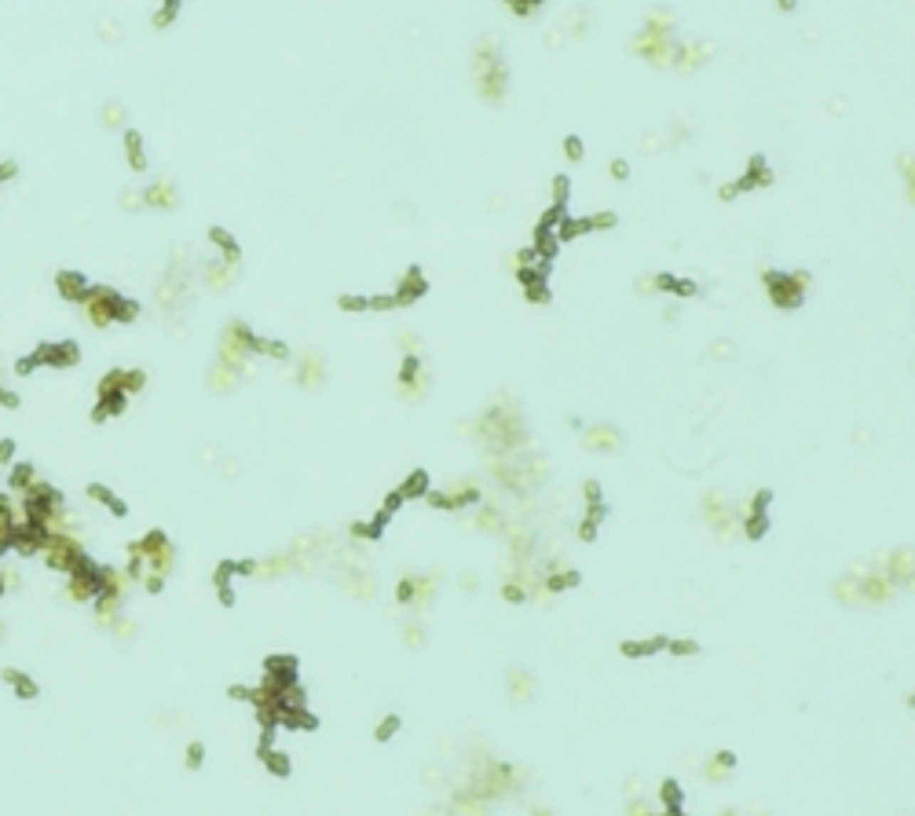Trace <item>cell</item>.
<instances>
[{"label": "cell", "mask_w": 915, "mask_h": 816, "mask_svg": "<svg viewBox=\"0 0 915 816\" xmlns=\"http://www.w3.org/2000/svg\"><path fill=\"white\" fill-rule=\"evenodd\" d=\"M612 176H615V180H626V176H630V165H626L623 158H619V161H612Z\"/></svg>", "instance_id": "31"}, {"label": "cell", "mask_w": 915, "mask_h": 816, "mask_svg": "<svg viewBox=\"0 0 915 816\" xmlns=\"http://www.w3.org/2000/svg\"><path fill=\"white\" fill-rule=\"evenodd\" d=\"M505 688H509V699H513L517 706H527L531 699L539 696V681H535V674L524 670V667H513L509 674H505Z\"/></svg>", "instance_id": "10"}, {"label": "cell", "mask_w": 915, "mask_h": 816, "mask_svg": "<svg viewBox=\"0 0 915 816\" xmlns=\"http://www.w3.org/2000/svg\"><path fill=\"white\" fill-rule=\"evenodd\" d=\"M187 758H191V761H187V765H191V769H198V765H201V743H191V751H187Z\"/></svg>", "instance_id": "32"}, {"label": "cell", "mask_w": 915, "mask_h": 816, "mask_svg": "<svg viewBox=\"0 0 915 816\" xmlns=\"http://www.w3.org/2000/svg\"><path fill=\"white\" fill-rule=\"evenodd\" d=\"M531 816H556V812H553V809H535Z\"/></svg>", "instance_id": "35"}, {"label": "cell", "mask_w": 915, "mask_h": 816, "mask_svg": "<svg viewBox=\"0 0 915 816\" xmlns=\"http://www.w3.org/2000/svg\"><path fill=\"white\" fill-rule=\"evenodd\" d=\"M399 725H403V718L399 714H388L385 721H377V728H374V739H381V743H385V739H392L396 732H399Z\"/></svg>", "instance_id": "24"}, {"label": "cell", "mask_w": 915, "mask_h": 816, "mask_svg": "<svg viewBox=\"0 0 915 816\" xmlns=\"http://www.w3.org/2000/svg\"><path fill=\"white\" fill-rule=\"evenodd\" d=\"M904 703H908V710H915V692H908V699H904Z\"/></svg>", "instance_id": "37"}, {"label": "cell", "mask_w": 915, "mask_h": 816, "mask_svg": "<svg viewBox=\"0 0 915 816\" xmlns=\"http://www.w3.org/2000/svg\"><path fill=\"white\" fill-rule=\"evenodd\" d=\"M619 428H612V425H590L586 432H582V447H586L590 454H615L619 450Z\"/></svg>", "instance_id": "11"}, {"label": "cell", "mask_w": 915, "mask_h": 816, "mask_svg": "<svg viewBox=\"0 0 915 816\" xmlns=\"http://www.w3.org/2000/svg\"><path fill=\"white\" fill-rule=\"evenodd\" d=\"M11 454H15V443H0V465H8Z\"/></svg>", "instance_id": "33"}, {"label": "cell", "mask_w": 915, "mask_h": 816, "mask_svg": "<svg viewBox=\"0 0 915 816\" xmlns=\"http://www.w3.org/2000/svg\"><path fill=\"white\" fill-rule=\"evenodd\" d=\"M425 388H428V377L421 370V355L406 351L399 363V392H403V399H418V396H425Z\"/></svg>", "instance_id": "6"}, {"label": "cell", "mask_w": 915, "mask_h": 816, "mask_svg": "<svg viewBox=\"0 0 915 816\" xmlns=\"http://www.w3.org/2000/svg\"><path fill=\"white\" fill-rule=\"evenodd\" d=\"M99 593H103V585H99V568L85 564L78 571L66 575V597L78 600V604H92Z\"/></svg>", "instance_id": "5"}, {"label": "cell", "mask_w": 915, "mask_h": 816, "mask_svg": "<svg viewBox=\"0 0 915 816\" xmlns=\"http://www.w3.org/2000/svg\"><path fill=\"white\" fill-rule=\"evenodd\" d=\"M92 611H95V622H99V626H110V630H114V622L121 619V597L99 593V597L92 600Z\"/></svg>", "instance_id": "15"}, {"label": "cell", "mask_w": 915, "mask_h": 816, "mask_svg": "<svg viewBox=\"0 0 915 816\" xmlns=\"http://www.w3.org/2000/svg\"><path fill=\"white\" fill-rule=\"evenodd\" d=\"M857 575V600L860 608H882L897 597V582L882 568H853Z\"/></svg>", "instance_id": "2"}, {"label": "cell", "mask_w": 915, "mask_h": 816, "mask_svg": "<svg viewBox=\"0 0 915 816\" xmlns=\"http://www.w3.org/2000/svg\"><path fill=\"white\" fill-rule=\"evenodd\" d=\"M582 578L575 568H549L542 575V593H564V590H575Z\"/></svg>", "instance_id": "14"}, {"label": "cell", "mask_w": 915, "mask_h": 816, "mask_svg": "<svg viewBox=\"0 0 915 816\" xmlns=\"http://www.w3.org/2000/svg\"><path fill=\"white\" fill-rule=\"evenodd\" d=\"M403 641L411 645V648H421V645H425V622H421V619H411V622H406V626H403Z\"/></svg>", "instance_id": "23"}, {"label": "cell", "mask_w": 915, "mask_h": 816, "mask_svg": "<svg viewBox=\"0 0 915 816\" xmlns=\"http://www.w3.org/2000/svg\"><path fill=\"white\" fill-rule=\"evenodd\" d=\"M337 308L341 312H370V297H341Z\"/></svg>", "instance_id": "26"}, {"label": "cell", "mask_w": 915, "mask_h": 816, "mask_svg": "<svg viewBox=\"0 0 915 816\" xmlns=\"http://www.w3.org/2000/svg\"><path fill=\"white\" fill-rule=\"evenodd\" d=\"M761 282L769 290V300L776 304L780 312H791L805 300V290H809V275L802 271H766L761 275Z\"/></svg>", "instance_id": "1"}, {"label": "cell", "mask_w": 915, "mask_h": 816, "mask_svg": "<svg viewBox=\"0 0 915 816\" xmlns=\"http://www.w3.org/2000/svg\"><path fill=\"white\" fill-rule=\"evenodd\" d=\"M88 494H92V498H95L99 505H107L110 513L125 516V502H121V498H117V494H114L110 487H103V483H92V487H88Z\"/></svg>", "instance_id": "19"}, {"label": "cell", "mask_w": 915, "mask_h": 816, "mask_svg": "<svg viewBox=\"0 0 915 816\" xmlns=\"http://www.w3.org/2000/svg\"><path fill=\"white\" fill-rule=\"evenodd\" d=\"M428 290V282H425V275L418 271V267H411L403 275V282H399V290H396V304L399 308H406V304H414L421 293Z\"/></svg>", "instance_id": "13"}, {"label": "cell", "mask_w": 915, "mask_h": 816, "mask_svg": "<svg viewBox=\"0 0 915 816\" xmlns=\"http://www.w3.org/2000/svg\"><path fill=\"white\" fill-rule=\"evenodd\" d=\"M55 282H59V290H63L66 300H85V297H88V282H85L81 275H73V271H63Z\"/></svg>", "instance_id": "17"}, {"label": "cell", "mask_w": 915, "mask_h": 816, "mask_svg": "<svg viewBox=\"0 0 915 816\" xmlns=\"http://www.w3.org/2000/svg\"><path fill=\"white\" fill-rule=\"evenodd\" d=\"M143 201H150V206H158V209H169V206H176V198H172V187H169L165 180L150 184V187L143 191Z\"/></svg>", "instance_id": "18"}, {"label": "cell", "mask_w": 915, "mask_h": 816, "mask_svg": "<svg viewBox=\"0 0 915 816\" xmlns=\"http://www.w3.org/2000/svg\"><path fill=\"white\" fill-rule=\"evenodd\" d=\"M736 765H740L736 751H714V754H710V761H703V776H707L710 783H721V780H729V776L736 773Z\"/></svg>", "instance_id": "12"}, {"label": "cell", "mask_w": 915, "mask_h": 816, "mask_svg": "<svg viewBox=\"0 0 915 816\" xmlns=\"http://www.w3.org/2000/svg\"><path fill=\"white\" fill-rule=\"evenodd\" d=\"M322 377H326V366H322L319 355H304V363H300V381H304V385L312 388V385H319Z\"/></svg>", "instance_id": "20"}, {"label": "cell", "mask_w": 915, "mask_h": 816, "mask_svg": "<svg viewBox=\"0 0 915 816\" xmlns=\"http://www.w3.org/2000/svg\"><path fill=\"white\" fill-rule=\"evenodd\" d=\"M425 498L436 505V509L458 513V509H469V505L480 502V487H476V483H469V479H462V483H454V487H447V491H428Z\"/></svg>", "instance_id": "4"}, {"label": "cell", "mask_w": 915, "mask_h": 816, "mask_svg": "<svg viewBox=\"0 0 915 816\" xmlns=\"http://www.w3.org/2000/svg\"><path fill=\"white\" fill-rule=\"evenodd\" d=\"M667 641L670 637H655V641H623L619 655L623 659H641V655H652V652H667Z\"/></svg>", "instance_id": "16"}, {"label": "cell", "mask_w": 915, "mask_h": 816, "mask_svg": "<svg viewBox=\"0 0 915 816\" xmlns=\"http://www.w3.org/2000/svg\"><path fill=\"white\" fill-rule=\"evenodd\" d=\"M553 198H556V206H564V198H568V176H556V180H553Z\"/></svg>", "instance_id": "29"}, {"label": "cell", "mask_w": 915, "mask_h": 816, "mask_svg": "<svg viewBox=\"0 0 915 816\" xmlns=\"http://www.w3.org/2000/svg\"><path fill=\"white\" fill-rule=\"evenodd\" d=\"M667 652H670V655H699L703 645L692 641V637H681V641H674V637H670V641H667Z\"/></svg>", "instance_id": "22"}, {"label": "cell", "mask_w": 915, "mask_h": 816, "mask_svg": "<svg viewBox=\"0 0 915 816\" xmlns=\"http://www.w3.org/2000/svg\"><path fill=\"white\" fill-rule=\"evenodd\" d=\"M630 816H659V812H652V809H648V805H645V802L638 798V802L630 805Z\"/></svg>", "instance_id": "30"}, {"label": "cell", "mask_w": 915, "mask_h": 816, "mask_svg": "<svg viewBox=\"0 0 915 816\" xmlns=\"http://www.w3.org/2000/svg\"><path fill=\"white\" fill-rule=\"evenodd\" d=\"M4 677H8L11 684H15V692H18L22 699H30V696H37V684H33V681H26V677H22L18 670H8Z\"/></svg>", "instance_id": "25"}, {"label": "cell", "mask_w": 915, "mask_h": 816, "mask_svg": "<svg viewBox=\"0 0 915 816\" xmlns=\"http://www.w3.org/2000/svg\"><path fill=\"white\" fill-rule=\"evenodd\" d=\"M107 124H121V107H107Z\"/></svg>", "instance_id": "34"}, {"label": "cell", "mask_w": 915, "mask_h": 816, "mask_svg": "<svg viewBox=\"0 0 915 816\" xmlns=\"http://www.w3.org/2000/svg\"><path fill=\"white\" fill-rule=\"evenodd\" d=\"M480 527H484V531H502V513L494 505H487L484 513H480Z\"/></svg>", "instance_id": "27"}, {"label": "cell", "mask_w": 915, "mask_h": 816, "mask_svg": "<svg viewBox=\"0 0 915 816\" xmlns=\"http://www.w3.org/2000/svg\"><path fill=\"white\" fill-rule=\"evenodd\" d=\"M773 184V172H769V161L766 158H751V169L744 172V180H736L729 187H721V198H736L744 191H754V187H766Z\"/></svg>", "instance_id": "9"}, {"label": "cell", "mask_w": 915, "mask_h": 816, "mask_svg": "<svg viewBox=\"0 0 915 816\" xmlns=\"http://www.w3.org/2000/svg\"><path fill=\"white\" fill-rule=\"evenodd\" d=\"M766 509H769V491H758L751 502H747V509L740 513V527H744V534L751 542H758L761 534L769 531V516H766Z\"/></svg>", "instance_id": "8"}, {"label": "cell", "mask_w": 915, "mask_h": 816, "mask_svg": "<svg viewBox=\"0 0 915 816\" xmlns=\"http://www.w3.org/2000/svg\"><path fill=\"white\" fill-rule=\"evenodd\" d=\"M440 585V575H403L396 585V600L403 608H425Z\"/></svg>", "instance_id": "3"}, {"label": "cell", "mask_w": 915, "mask_h": 816, "mask_svg": "<svg viewBox=\"0 0 915 816\" xmlns=\"http://www.w3.org/2000/svg\"><path fill=\"white\" fill-rule=\"evenodd\" d=\"M780 8H783V11H791V8H795V0H780Z\"/></svg>", "instance_id": "36"}, {"label": "cell", "mask_w": 915, "mask_h": 816, "mask_svg": "<svg viewBox=\"0 0 915 816\" xmlns=\"http://www.w3.org/2000/svg\"><path fill=\"white\" fill-rule=\"evenodd\" d=\"M125 154H129V165H132L136 172H143V169H147V158H143V139H139V132H125Z\"/></svg>", "instance_id": "21"}, {"label": "cell", "mask_w": 915, "mask_h": 816, "mask_svg": "<svg viewBox=\"0 0 915 816\" xmlns=\"http://www.w3.org/2000/svg\"><path fill=\"white\" fill-rule=\"evenodd\" d=\"M721 816H736V812H721Z\"/></svg>", "instance_id": "39"}, {"label": "cell", "mask_w": 915, "mask_h": 816, "mask_svg": "<svg viewBox=\"0 0 915 816\" xmlns=\"http://www.w3.org/2000/svg\"><path fill=\"white\" fill-rule=\"evenodd\" d=\"M564 154H568V161H582V139H578V136H568V139H564Z\"/></svg>", "instance_id": "28"}, {"label": "cell", "mask_w": 915, "mask_h": 816, "mask_svg": "<svg viewBox=\"0 0 915 816\" xmlns=\"http://www.w3.org/2000/svg\"><path fill=\"white\" fill-rule=\"evenodd\" d=\"M0 641H4V622H0Z\"/></svg>", "instance_id": "38"}, {"label": "cell", "mask_w": 915, "mask_h": 816, "mask_svg": "<svg viewBox=\"0 0 915 816\" xmlns=\"http://www.w3.org/2000/svg\"><path fill=\"white\" fill-rule=\"evenodd\" d=\"M882 571L897 582V590H915V549L901 546L882 560Z\"/></svg>", "instance_id": "7"}]
</instances>
